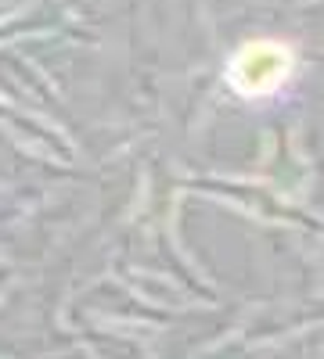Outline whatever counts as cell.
<instances>
[{"instance_id": "6da1fadb", "label": "cell", "mask_w": 324, "mask_h": 359, "mask_svg": "<svg viewBox=\"0 0 324 359\" xmlns=\"http://www.w3.org/2000/svg\"><path fill=\"white\" fill-rule=\"evenodd\" d=\"M296 72V54L285 40H249L227 62V83L238 97H271Z\"/></svg>"}]
</instances>
